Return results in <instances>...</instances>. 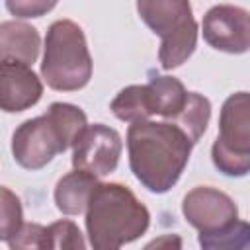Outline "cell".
<instances>
[{
	"label": "cell",
	"instance_id": "cell-1",
	"mask_svg": "<svg viewBox=\"0 0 250 250\" xmlns=\"http://www.w3.org/2000/svg\"><path fill=\"white\" fill-rule=\"evenodd\" d=\"M193 143L170 121H135L127 129L129 168L152 193L170 191L191 156Z\"/></svg>",
	"mask_w": 250,
	"mask_h": 250
},
{
	"label": "cell",
	"instance_id": "cell-2",
	"mask_svg": "<svg viewBox=\"0 0 250 250\" xmlns=\"http://www.w3.org/2000/svg\"><path fill=\"white\" fill-rule=\"evenodd\" d=\"M84 215L88 244L96 250H117L141 238L150 225L146 205L119 182H98Z\"/></svg>",
	"mask_w": 250,
	"mask_h": 250
},
{
	"label": "cell",
	"instance_id": "cell-3",
	"mask_svg": "<svg viewBox=\"0 0 250 250\" xmlns=\"http://www.w3.org/2000/svg\"><path fill=\"white\" fill-rule=\"evenodd\" d=\"M184 219L199 230V246L207 250H242L250 242V227L238 219L234 199L211 186H197L184 195Z\"/></svg>",
	"mask_w": 250,
	"mask_h": 250
},
{
	"label": "cell",
	"instance_id": "cell-4",
	"mask_svg": "<svg viewBox=\"0 0 250 250\" xmlns=\"http://www.w3.org/2000/svg\"><path fill=\"white\" fill-rule=\"evenodd\" d=\"M41 76L57 92L82 90L92 78V55L82 27L72 20H57L45 35Z\"/></svg>",
	"mask_w": 250,
	"mask_h": 250
},
{
	"label": "cell",
	"instance_id": "cell-5",
	"mask_svg": "<svg viewBox=\"0 0 250 250\" xmlns=\"http://www.w3.org/2000/svg\"><path fill=\"white\" fill-rule=\"evenodd\" d=\"M145 25L160 37L158 62L164 70L182 66L197 47L199 25L189 0H137Z\"/></svg>",
	"mask_w": 250,
	"mask_h": 250
},
{
	"label": "cell",
	"instance_id": "cell-6",
	"mask_svg": "<svg viewBox=\"0 0 250 250\" xmlns=\"http://www.w3.org/2000/svg\"><path fill=\"white\" fill-rule=\"evenodd\" d=\"M215 168L230 178L250 172V98L248 92L230 94L219 113V135L211 146Z\"/></svg>",
	"mask_w": 250,
	"mask_h": 250
},
{
	"label": "cell",
	"instance_id": "cell-7",
	"mask_svg": "<svg viewBox=\"0 0 250 250\" xmlns=\"http://www.w3.org/2000/svg\"><path fill=\"white\" fill-rule=\"evenodd\" d=\"M68 146L47 113L25 119L12 135V156L23 170H41Z\"/></svg>",
	"mask_w": 250,
	"mask_h": 250
},
{
	"label": "cell",
	"instance_id": "cell-8",
	"mask_svg": "<svg viewBox=\"0 0 250 250\" xmlns=\"http://www.w3.org/2000/svg\"><path fill=\"white\" fill-rule=\"evenodd\" d=\"M72 148H74L72 150L74 168L104 178L115 172L123 150V141L113 127L104 123H94V125H86V129L80 133Z\"/></svg>",
	"mask_w": 250,
	"mask_h": 250
},
{
	"label": "cell",
	"instance_id": "cell-9",
	"mask_svg": "<svg viewBox=\"0 0 250 250\" xmlns=\"http://www.w3.org/2000/svg\"><path fill=\"white\" fill-rule=\"evenodd\" d=\"M201 33L215 51L242 55L250 47V14L240 6L217 4L205 12Z\"/></svg>",
	"mask_w": 250,
	"mask_h": 250
},
{
	"label": "cell",
	"instance_id": "cell-10",
	"mask_svg": "<svg viewBox=\"0 0 250 250\" xmlns=\"http://www.w3.org/2000/svg\"><path fill=\"white\" fill-rule=\"evenodd\" d=\"M43 96V82L29 64L2 62L0 64V109L20 113L33 107Z\"/></svg>",
	"mask_w": 250,
	"mask_h": 250
},
{
	"label": "cell",
	"instance_id": "cell-11",
	"mask_svg": "<svg viewBox=\"0 0 250 250\" xmlns=\"http://www.w3.org/2000/svg\"><path fill=\"white\" fill-rule=\"evenodd\" d=\"M39 49L41 37L37 27L20 20L0 23V64L21 62L31 66L39 57Z\"/></svg>",
	"mask_w": 250,
	"mask_h": 250
},
{
	"label": "cell",
	"instance_id": "cell-12",
	"mask_svg": "<svg viewBox=\"0 0 250 250\" xmlns=\"http://www.w3.org/2000/svg\"><path fill=\"white\" fill-rule=\"evenodd\" d=\"M98 186V176L86 172V170H78L74 168L72 172L64 174L57 186H55V205L62 215L74 217V215H82L90 193L94 191V188Z\"/></svg>",
	"mask_w": 250,
	"mask_h": 250
},
{
	"label": "cell",
	"instance_id": "cell-13",
	"mask_svg": "<svg viewBox=\"0 0 250 250\" xmlns=\"http://www.w3.org/2000/svg\"><path fill=\"white\" fill-rule=\"evenodd\" d=\"M148 90L152 100V111L154 115H160L164 121H172L186 105L188 90L174 76L150 74Z\"/></svg>",
	"mask_w": 250,
	"mask_h": 250
},
{
	"label": "cell",
	"instance_id": "cell-14",
	"mask_svg": "<svg viewBox=\"0 0 250 250\" xmlns=\"http://www.w3.org/2000/svg\"><path fill=\"white\" fill-rule=\"evenodd\" d=\"M109 109L119 121H125V123L150 119L154 115V111H152V100H150L148 84L125 86L111 100Z\"/></svg>",
	"mask_w": 250,
	"mask_h": 250
},
{
	"label": "cell",
	"instance_id": "cell-15",
	"mask_svg": "<svg viewBox=\"0 0 250 250\" xmlns=\"http://www.w3.org/2000/svg\"><path fill=\"white\" fill-rule=\"evenodd\" d=\"M209 119H211V102L199 92H188L186 105L170 123L178 125L195 145L207 131Z\"/></svg>",
	"mask_w": 250,
	"mask_h": 250
},
{
	"label": "cell",
	"instance_id": "cell-16",
	"mask_svg": "<svg viewBox=\"0 0 250 250\" xmlns=\"http://www.w3.org/2000/svg\"><path fill=\"white\" fill-rule=\"evenodd\" d=\"M51 121L57 125L59 133L62 135L66 146H74V143L78 141L80 133L86 129L88 125V119H86V113L74 105V104H66V102H53L47 111H45Z\"/></svg>",
	"mask_w": 250,
	"mask_h": 250
},
{
	"label": "cell",
	"instance_id": "cell-17",
	"mask_svg": "<svg viewBox=\"0 0 250 250\" xmlns=\"http://www.w3.org/2000/svg\"><path fill=\"white\" fill-rule=\"evenodd\" d=\"M45 248L51 250H82L86 240L78 225L70 219H61L45 227Z\"/></svg>",
	"mask_w": 250,
	"mask_h": 250
},
{
	"label": "cell",
	"instance_id": "cell-18",
	"mask_svg": "<svg viewBox=\"0 0 250 250\" xmlns=\"http://www.w3.org/2000/svg\"><path fill=\"white\" fill-rule=\"evenodd\" d=\"M23 225V207L20 197L6 186H0V242H8Z\"/></svg>",
	"mask_w": 250,
	"mask_h": 250
},
{
	"label": "cell",
	"instance_id": "cell-19",
	"mask_svg": "<svg viewBox=\"0 0 250 250\" xmlns=\"http://www.w3.org/2000/svg\"><path fill=\"white\" fill-rule=\"evenodd\" d=\"M59 0H6V10L16 20H31L49 14Z\"/></svg>",
	"mask_w": 250,
	"mask_h": 250
},
{
	"label": "cell",
	"instance_id": "cell-20",
	"mask_svg": "<svg viewBox=\"0 0 250 250\" xmlns=\"http://www.w3.org/2000/svg\"><path fill=\"white\" fill-rule=\"evenodd\" d=\"M10 248H45V227L39 223H23L8 240Z\"/></svg>",
	"mask_w": 250,
	"mask_h": 250
}]
</instances>
